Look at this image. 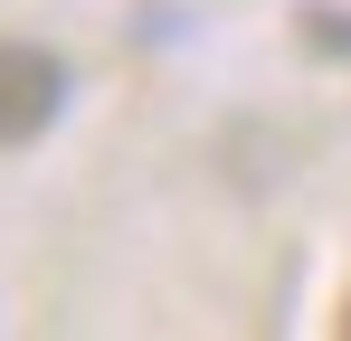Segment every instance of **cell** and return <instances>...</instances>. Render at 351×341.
I'll return each mask as SVG.
<instances>
[{"label": "cell", "instance_id": "obj_2", "mask_svg": "<svg viewBox=\"0 0 351 341\" xmlns=\"http://www.w3.org/2000/svg\"><path fill=\"white\" fill-rule=\"evenodd\" d=\"M342 332H351V313H342Z\"/></svg>", "mask_w": 351, "mask_h": 341}, {"label": "cell", "instance_id": "obj_1", "mask_svg": "<svg viewBox=\"0 0 351 341\" xmlns=\"http://www.w3.org/2000/svg\"><path fill=\"white\" fill-rule=\"evenodd\" d=\"M66 105V66L48 48H19V38H0V152L10 142H38Z\"/></svg>", "mask_w": 351, "mask_h": 341}]
</instances>
